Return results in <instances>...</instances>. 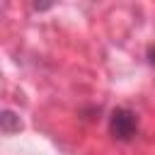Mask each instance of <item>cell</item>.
Returning <instances> with one entry per match:
<instances>
[{"instance_id": "1", "label": "cell", "mask_w": 155, "mask_h": 155, "mask_svg": "<svg viewBox=\"0 0 155 155\" xmlns=\"http://www.w3.org/2000/svg\"><path fill=\"white\" fill-rule=\"evenodd\" d=\"M109 131L119 138V140H131L138 131V119L131 109H114L111 119H109Z\"/></svg>"}, {"instance_id": "2", "label": "cell", "mask_w": 155, "mask_h": 155, "mask_svg": "<svg viewBox=\"0 0 155 155\" xmlns=\"http://www.w3.org/2000/svg\"><path fill=\"white\" fill-rule=\"evenodd\" d=\"M150 56H153V58H150V63H153V65H155V48H153V51H150Z\"/></svg>"}]
</instances>
